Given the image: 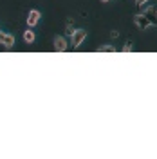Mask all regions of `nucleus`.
Listing matches in <instances>:
<instances>
[{"mask_svg": "<svg viewBox=\"0 0 157 159\" xmlns=\"http://www.w3.org/2000/svg\"><path fill=\"white\" fill-rule=\"evenodd\" d=\"M34 40H36V34H34L33 27H27V29L24 31V42L25 43H33Z\"/></svg>", "mask_w": 157, "mask_h": 159, "instance_id": "7", "label": "nucleus"}, {"mask_svg": "<svg viewBox=\"0 0 157 159\" xmlns=\"http://www.w3.org/2000/svg\"><path fill=\"white\" fill-rule=\"evenodd\" d=\"M85 40H87V31L85 29H74L72 31V36H70V45H72V49H78Z\"/></svg>", "mask_w": 157, "mask_h": 159, "instance_id": "1", "label": "nucleus"}, {"mask_svg": "<svg viewBox=\"0 0 157 159\" xmlns=\"http://www.w3.org/2000/svg\"><path fill=\"white\" fill-rule=\"evenodd\" d=\"M121 51H123V52H132V51H134V45H132L130 42H127V43L121 47Z\"/></svg>", "mask_w": 157, "mask_h": 159, "instance_id": "9", "label": "nucleus"}, {"mask_svg": "<svg viewBox=\"0 0 157 159\" xmlns=\"http://www.w3.org/2000/svg\"><path fill=\"white\" fill-rule=\"evenodd\" d=\"M15 36L9 34V33H4V31H0V45L2 47H6V49H11L13 45H15Z\"/></svg>", "mask_w": 157, "mask_h": 159, "instance_id": "5", "label": "nucleus"}, {"mask_svg": "<svg viewBox=\"0 0 157 159\" xmlns=\"http://www.w3.org/2000/svg\"><path fill=\"white\" fill-rule=\"evenodd\" d=\"M101 2H103V4H107V2H110V0H101Z\"/></svg>", "mask_w": 157, "mask_h": 159, "instance_id": "12", "label": "nucleus"}, {"mask_svg": "<svg viewBox=\"0 0 157 159\" xmlns=\"http://www.w3.org/2000/svg\"><path fill=\"white\" fill-rule=\"evenodd\" d=\"M148 2H150V0H136V6H137V7H143V6H146Z\"/></svg>", "mask_w": 157, "mask_h": 159, "instance_id": "10", "label": "nucleus"}, {"mask_svg": "<svg viewBox=\"0 0 157 159\" xmlns=\"http://www.w3.org/2000/svg\"><path fill=\"white\" fill-rule=\"evenodd\" d=\"M42 20V13L38 9H31L25 16V22H27V27H36Z\"/></svg>", "mask_w": 157, "mask_h": 159, "instance_id": "2", "label": "nucleus"}, {"mask_svg": "<svg viewBox=\"0 0 157 159\" xmlns=\"http://www.w3.org/2000/svg\"><path fill=\"white\" fill-rule=\"evenodd\" d=\"M52 45H54V51H58V52H65V51L69 49V43H67L65 36H54Z\"/></svg>", "mask_w": 157, "mask_h": 159, "instance_id": "6", "label": "nucleus"}, {"mask_svg": "<svg viewBox=\"0 0 157 159\" xmlns=\"http://www.w3.org/2000/svg\"><path fill=\"white\" fill-rule=\"evenodd\" d=\"M134 24H136L141 31H146L148 27H152V24H150V20L146 18V15H145V13L136 15V16H134Z\"/></svg>", "mask_w": 157, "mask_h": 159, "instance_id": "4", "label": "nucleus"}, {"mask_svg": "<svg viewBox=\"0 0 157 159\" xmlns=\"http://www.w3.org/2000/svg\"><path fill=\"white\" fill-rule=\"evenodd\" d=\"M139 9H143V13L146 15V18L150 20V24L152 25H157V6H143V7H139Z\"/></svg>", "mask_w": 157, "mask_h": 159, "instance_id": "3", "label": "nucleus"}, {"mask_svg": "<svg viewBox=\"0 0 157 159\" xmlns=\"http://www.w3.org/2000/svg\"><path fill=\"white\" fill-rule=\"evenodd\" d=\"M118 36H119V31H116V29L110 31V38H118Z\"/></svg>", "mask_w": 157, "mask_h": 159, "instance_id": "11", "label": "nucleus"}, {"mask_svg": "<svg viewBox=\"0 0 157 159\" xmlns=\"http://www.w3.org/2000/svg\"><path fill=\"white\" fill-rule=\"evenodd\" d=\"M96 51H98V52H114L116 47H114V45H110V43H105V45H99Z\"/></svg>", "mask_w": 157, "mask_h": 159, "instance_id": "8", "label": "nucleus"}]
</instances>
